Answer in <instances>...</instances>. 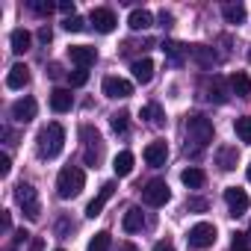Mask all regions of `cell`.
I'll use <instances>...</instances> for the list:
<instances>
[{
	"mask_svg": "<svg viewBox=\"0 0 251 251\" xmlns=\"http://www.w3.org/2000/svg\"><path fill=\"white\" fill-rule=\"evenodd\" d=\"M213 142V121L204 115H192L186 121V154H198Z\"/></svg>",
	"mask_w": 251,
	"mask_h": 251,
	"instance_id": "1",
	"label": "cell"
},
{
	"mask_svg": "<svg viewBox=\"0 0 251 251\" xmlns=\"http://www.w3.org/2000/svg\"><path fill=\"white\" fill-rule=\"evenodd\" d=\"M62 145H65V127H62V124L53 121V124H48V127H42V133H39V145H36V151H39L42 160H53V157H59Z\"/></svg>",
	"mask_w": 251,
	"mask_h": 251,
	"instance_id": "2",
	"label": "cell"
},
{
	"mask_svg": "<svg viewBox=\"0 0 251 251\" xmlns=\"http://www.w3.org/2000/svg\"><path fill=\"white\" fill-rule=\"evenodd\" d=\"M83 186H86V175H83V169H77V166H65V169L59 172V177H56V192H59V198H77V195L83 192Z\"/></svg>",
	"mask_w": 251,
	"mask_h": 251,
	"instance_id": "3",
	"label": "cell"
},
{
	"mask_svg": "<svg viewBox=\"0 0 251 251\" xmlns=\"http://www.w3.org/2000/svg\"><path fill=\"white\" fill-rule=\"evenodd\" d=\"M186 242H189L192 251H204V248H210V245L216 242V227H213L210 222H198V225L189 227Z\"/></svg>",
	"mask_w": 251,
	"mask_h": 251,
	"instance_id": "4",
	"label": "cell"
},
{
	"mask_svg": "<svg viewBox=\"0 0 251 251\" xmlns=\"http://www.w3.org/2000/svg\"><path fill=\"white\" fill-rule=\"evenodd\" d=\"M15 201L21 204V210H24L27 219H39V216H42L39 195H36V189H33L30 183H18V186H15Z\"/></svg>",
	"mask_w": 251,
	"mask_h": 251,
	"instance_id": "5",
	"label": "cell"
},
{
	"mask_svg": "<svg viewBox=\"0 0 251 251\" xmlns=\"http://www.w3.org/2000/svg\"><path fill=\"white\" fill-rule=\"evenodd\" d=\"M83 139H86V148H83V157L89 166H98L100 160V151H103V142H100V133L95 127H83Z\"/></svg>",
	"mask_w": 251,
	"mask_h": 251,
	"instance_id": "6",
	"label": "cell"
},
{
	"mask_svg": "<svg viewBox=\"0 0 251 251\" xmlns=\"http://www.w3.org/2000/svg\"><path fill=\"white\" fill-rule=\"evenodd\" d=\"M142 198H145V204H148V207H163V204L172 198L169 183H166V180H151V183L142 189Z\"/></svg>",
	"mask_w": 251,
	"mask_h": 251,
	"instance_id": "7",
	"label": "cell"
},
{
	"mask_svg": "<svg viewBox=\"0 0 251 251\" xmlns=\"http://www.w3.org/2000/svg\"><path fill=\"white\" fill-rule=\"evenodd\" d=\"M103 95L112 100H124L133 95V83H127L124 77H103Z\"/></svg>",
	"mask_w": 251,
	"mask_h": 251,
	"instance_id": "8",
	"label": "cell"
},
{
	"mask_svg": "<svg viewBox=\"0 0 251 251\" xmlns=\"http://www.w3.org/2000/svg\"><path fill=\"white\" fill-rule=\"evenodd\" d=\"M89 24L98 30V33H112L115 30V12L112 9H103V6H98V9H92V15H89Z\"/></svg>",
	"mask_w": 251,
	"mask_h": 251,
	"instance_id": "9",
	"label": "cell"
},
{
	"mask_svg": "<svg viewBox=\"0 0 251 251\" xmlns=\"http://www.w3.org/2000/svg\"><path fill=\"white\" fill-rule=\"evenodd\" d=\"M225 204H227L230 216H242V213L248 210V195H245V189L227 186V189H225Z\"/></svg>",
	"mask_w": 251,
	"mask_h": 251,
	"instance_id": "10",
	"label": "cell"
},
{
	"mask_svg": "<svg viewBox=\"0 0 251 251\" xmlns=\"http://www.w3.org/2000/svg\"><path fill=\"white\" fill-rule=\"evenodd\" d=\"M112 192H115V183H112V180H109V183H103V186H100V192H98V195L89 201V207H86V216H89V219L100 216V210L106 207V201L112 198Z\"/></svg>",
	"mask_w": 251,
	"mask_h": 251,
	"instance_id": "11",
	"label": "cell"
},
{
	"mask_svg": "<svg viewBox=\"0 0 251 251\" xmlns=\"http://www.w3.org/2000/svg\"><path fill=\"white\" fill-rule=\"evenodd\" d=\"M68 56H71V62H74L77 68H89V65H95L98 50H95V48H89V45H77V48H71V50H68Z\"/></svg>",
	"mask_w": 251,
	"mask_h": 251,
	"instance_id": "12",
	"label": "cell"
},
{
	"mask_svg": "<svg viewBox=\"0 0 251 251\" xmlns=\"http://www.w3.org/2000/svg\"><path fill=\"white\" fill-rule=\"evenodd\" d=\"M204 98L213 100V103H225V100H227V86H225V80H222V77H210V80L204 83Z\"/></svg>",
	"mask_w": 251,
	"mask_h": 251,
	"instance_id": "13",
	"label": "cell"
},
{
	"mask_svg": "<svg viewBox=\"0 0 251 251\" xmlns=\"http://www.w3.org/2000/svg\"><path fill=\"white\" fill-rule=\"evenodd\" d=\"M36 100L33 98H21V100H15L12 103V118L15 121H21V124H27V121H33L36 118Z\"/></svg>",
	"mask_w": 251,
	"mask_h": 251,
	"instance_id": "14",
	"label": "cell"
},
{
	"mask_svg": "<svg viewBox=\"0 0 251 251\" xmlns=\"http://www.w3.org/2000/svg\"><path fill=\"white\" fill-rule=\"evenodd\" d=\"M163 53H166V59L172 65H183L189 59V48L180 45V42H163Z\"/></svg>",
	"mask_w": 251,
	"mask_h": 251,
	"instance_id": "15",
	"label": "cell"
},
{
	"mask_svg": "<svg viewBox=\"0 0 251 251\" xmlns=\"http://www.w3.org/2000/svg\"><path fill=\"white\" fill-rule=\"evenodd\" d=\"M166 160H169V148H166V142H151V145L145 148V163H148V166L160 169V166H166Z\"/></svg>",
	"mask_w": 251,
	"mask_h": 251,
	"instance_id": "16",
	"label": "cell"
},
{
	"mask_svg": "<svg viewBox=\"0 0 251 251\" xmlns=\"http://www.w3.org/2000/svg\"><path fill=\"white\" fill-rule=\"evenodd\" d=\"M236 160H239V151H236L233 145H222V148L216 151V163H219L222 172H233V169H236Z\"/></svg>",
	"mask_w": 251,
	"mask_h": 251,
	"instance_id": "17",
	"label": "cell"
},
{
	"mask_svg": "<svg viewBox=\"0 0 251 251\" xmlns=\"http://www.w3.org/2000/svg\"><path fill=\"white\" fill-rule=\"evenodd\" d=\"M189 59H195L201 68H213V65H216V53H213V48H207V45H192V48H189Z\"/></svg>",
	"mask_w": 251,
	"mask_h": 251,
	"instance_id": "18",
	"label": "cell"
},
{
	"mask_svg": "<svg viewBox=\"0 0 251 251\" xmlns=\"http://www.w3.org/2000/svg\"><path fill=\"white\" fill-rule=\"evenodd\" d=\"M30 83V68L27 65H12L9 74H6V86L9 89H24Z\"/></svg>",
	"mask_w": 251,
	"mask_h": 251,
	"instance_id": "19",
	"label": "cell"
},
{
	"mask_svg": "<svg viewBox=\"0 0 251 251\" xmlns=\"http://www.w3.org/2000/svg\"><path fill=\"white\" fill-rule=\"evenodd\" d=\"M50 106H53V112H68L74 106V95L68 89H53L50 92Z\"/></svg>",
	"mask_w": 251,
	"mask_h": 251,
	"instance_id": "20",
	"label": "cell"
},
{
	"mask_svg": "<svg viewBox=\"0 0 251 251\" xmlns=\"http://www.w3.org/2000/svg\"><path fill=\"white\" fill-rule=\"evenodd\" d=\"M130 71H133L136 83H142V86H145V83H151V77H154V62H151L148 56H142V59H136V62H133V68H130Z\"/></svg>",
	"mask_w": 251,
	"mask_h": 251,
	"instance_id": "21",
	"label": "cell"
},
{
	"mask_svg": "<svg viewBox=\"0 0 251 251\" xmlns=\"http://www.w3.org/2000/svg\"><path fill=\"white\" fill-rule=\"evenodd\" d=\"M112 172H115L118 177H127V175L133 172V154H130V151L115 154V160H112Z\"/></svg>",
	"mask_w": 251,
	"mask_h": 251,
	"instance_id": "22",
	"label": "cell"
},
{
	"mask_svg": "<svg viewBox=\"0 0 251 251\" xmlns=\"http://www.w3.org/2000/svg\"><path fill=\"white\" fill-rule=\"evenodd\" d=\"M124 230L127 233H136V230H142V225H145V216H142V210L139 207H130L127 213H124Z\"/></svg>",
	"mask_w": 251,
	"mask_h": 251,
	"instance_id": "23",
	"label": "cell"
},
{
	"mask_svg": "<svg viewBox=\"0 0 251 251\" xmlns=\"http://www.w3.org/2000/svg\"><path fill=\"white\" fill-rule=\"evenodd\" d=\"M127 24H130V30H148L151 24H154V15L148 12V9H133L130 12V18H127Z\"/></svg>",
	"mask_w": 251,
	"mask_h": 251,
	"instance_id": "24",
	"label": "cell"
},
{
	"mask_svg": "<svg viewBox=\"0 0 251 251\" xmlns=\"http://www.w3.org/2000/svg\"><path fill=\"white\" fill-rule=\"evenodd\" d=\"M30 42H33V36H30L27 30H12V36H9L12 53H27V50H30Z\"/></svg>",
	"mask_w": 251,
	"mask_h": 251,
	"instance_id": "25",
	"label": "cell"
},
{
	"mask_svg": "<svg viewBox=\"0 0 251 251\" xmlns=\"http://www.w3.org/2000/svg\"><path fill=\"white\" fill-rule=\"evenodd\" d=\"M230 92L239 95V98H248V95H251V77L242 74V71H236V74L230 77Z\"/></svg>",
	"mask_w": 251,
	"mask_h": 251,
	"instance_id": "26",
	"label": "cell"
},
{
	"mask_svg": "<svg viewBox=\"0 0 251 251\" xmlns=\"http://www.w3.org/2000/svg\"><path fill=\"white\" fill-rule=\"evenodd\" d=\"M180 180L189 186V189H201L204 186V180H207V175L201 172V169H195V166H189V169H183V175H180Z\"/></svg>",
	"mask_w": 251,
	"mask_h": 251,
	"instance_id": "27",
	"label": "cell"
},
{
	"mask_svg": "<svg viewBox=\"0 0 251 251\" xmlns=\"http://www.w3.org/2000/svg\"><path fill=\"white\" fill-rule=\"evenodd\" d=\"M222 15H225L227 24H242L245 21V6L242 3H225L222 6Z\"/></svg>",
	"mask_w": 251,
	"mask_h": 251,
	"instance_id": "28",
	"label": "cell"
},
{
	"mask_svg": "<svg viewBox=\"0 0 251 251\" xmlns=\"http://www.w3.org/2000/svg\"><path fill=\"white\" fill-rule=\"evenodd\" d=\"M233 130H236V136H239L245 145H251V115L236 118V121H233Z\"/></svg>",
	"mask_w": 251,
	"mask_h": 251,
	"instance_id": "29",
	"label": "cell"
},
{
	"mask_svg": "<svg viewBox=\"0 0 251 251\" xmlns=\"http://www.w3.org/2000/svg\"><path fill=\"white\" fill-rule=\"evenodd\" d=\"M27 9L45 18V15H50V12L56 9V3H50V0H27Z\"/></svg>",
	"mask_w": 251,
	"mask_h": 251,
	"instance_id": "30",
	"label": "cell"
},
{
	"mask_svg": "<svg viewBox=\"0 0 251 251\" xmlns=\"http://www.w3.org/2000/svg\"><path fill=\"white\" fill-rule=\"evenodd\" d=\"M109 245H112V236H109L106 230H100V233H95V236H92L89 251H109Z\"/></svg>",
	"mask_w": 251,
	"mask_h": 251,
	"instance_id": "31",
	"label": "cell"
},
{
	"mask_svg": "<svg viewBox=\"0 0 251 251\" xmlns=\"http://www.w3.org/2000/svg\"><path fill=\"white\" fill-rule=\"evenodd\" d=\"M142 118H148V121L154 124V127H163V121H166L157 103H151V106H142Z\"/></svg>",
	"mask_w": 251,
	"mask_h": 251,
	"instance_id": "32",
	"label": "cell"
},
{
	"mask_svg": "<svg viewBox=\"0 0 251 251\" xmlns=\"http://www.w3.org/2000/svg\"><path fill=\"white\" fill-rule=\"evenodd\" d=\"M62 27H65V30H68V33H80V30H83V27H86V21H83V18H80V15H68V18H65V21H62Z\"/></svg>",
	"mask_w": 251,
	"mask_h": 251,
	"instance_id": "33",
	"label": "cell"
},
{
	"mask_svg": "<svg viewBox=\"0 0 251 251\" xmlns=\"http://www.w3.org/2000/svg\"><path fill=\"white\" fill-rule=\"evenodd\" d=\"M127 118H130L127 112H115L112 121H109V124H112V130H115V133H124V130H127Z\"/></svg>",
	"mask_w": 251,
	"mask_h": 251,
	"instance_id": "34",
	"label": "cell"
},
{
	"mask_svg": "<svg viewBox=\"0 0 251 251\" xmlns=\"http://www.w3.org/2000/svg\"><path fill=\"white\" fill-rule=\"evenodd\" d=\"M68 83H71V86H86V83H89V71H86V68L71 71V74H68Z\"/></svg>",
	"mask_w": 251,
	"mask_h": 251,
	"instance_id": "35",
	"label": "cell"
},
{
	"mask_svg": "<svg viewBox=\"0 0 251 251\" xmlns=\"http://www.w3.org/2000/svg\"><path fill=\"white\" fill-rule=\"evenodd\" d=\"M9 172H12V160H9V154H3V157H0V175L6 177Z\"/></svg>",
	"mask_w": 251,
	"mask_h": 251,
	"instance_id": "36",
	"label": "cell"
},
{
	"mask_svg": "<svg viewBox=\"0 0 251 251\" xmlns=\"http://www.w3.org/2000/svg\"><path fill=\"white\" fill-rule=\"evenodd\" d=\"M233 251H248V242H245V233H236V236H233Z\"/></svg>",
	"mask_w": 251,
	"mask_h": 251,
	"instance_id": "37",
	"label": "cell"
},
{
	"mask_svg": "<svg viewBox=\"0 0 251 251\" xmlns=\"http://www.w3.org/2000/svg\"><path fill=\"white\" fill-rule=\"evenodd\" d=\"M186 210H207V201H204V198H192V201L186 204Z\"/></svg>",
	"mask_w": 251,
	"mask_h": 251,
	"instance_id": "38",
	"label": "cell"
},
{
	"mask_svg": "<svg viewBox=\"0 0 251 251\" xmlns=\"http://www.w3.org/2000/svg\"><path fill=\"white\" fill-rule=\"evenodd\" d=\"M56 9H62V12L74 15V0H59V3H56Z\"/></svg>",
	"mask_w": 251,
	"mask_h": 251,
	"instance_id": "39",
	"label": "cell"
},
{
	"mask_svg": "<svg viewBox=\"0 0 251 251\" xmlns=\"http://www.w3.org/2000/svg\"><path fill=\"white\" fill-rule=\"evenodd\" d=\"M160 24H163V27H172V24H175V15L163 9V12H160Z\"/></svg>",
	"mask_w": 251,
	"mask_h": 251,
	"instance_id": "40",
	"label": "cell"
},
{
	"mask_svg": "<svg viewBox=\"0 0 251 251\" xmlns=\"http://www.w3.org/2000/svg\"><path fill=\"white\" fill-rule=\"evenodd\" d=\"M27 239H30V233H27V230H18V233H15V245H24Z\"/></svg>",
	"mask_w": 251,
	"mask_h": 251,
	"instance_id": "41",
	"label": "cell"
},
{
	"mask_svg": "<svg viewBox=\"0 0 251 251\" xmlns=\"http://www.w3.org/2000/svg\"><path fill=\"white\" fill-rule=\"evenodd\" d=\"M39 39L48 45V42H50V27H42V30H39Z\"/></svg>",
	"mask_w": 251,
	"mask_h": 251,
	"instance_id": "42",
	"label": "cell"
},
{
	"mask_svg": "<svg viewBox=\"0 0 251 251\" xmlns=\"http://www.w3.org/2000/svg\"><path fill=\"white\" fill-rule=\"evenodd\" d=\"M154 251H175V245H172V242H157Z\"/></svg>",
	"mask_w": 251,
	"mask_h": 251,
	"instance_id": "43",
	"label": "cell"
},
{
	"mask_svg": "<svg viewBox=\"0 0 251 251\" xmlns=\"http://www.w3.org/2000/svg\"><path fill=\"white\" fill-rule=\"evenodd\" d=\"M115 251H139V248H136V245H133V242H121V245H118V248H115Z\"/></svg>",
	"mask_w": 251,
	"mask_h": 251,
	"instance_id": "44",
	"label": "cell"
},
{
	"mask_svg": "<svg viewBox=\"0 0 251 251\" xmlns=\"http://www.w3.org/2000/svg\"><path fill=\"white\" fill-rule=\"evenodd\" d=\"M42 248H45V239H39V236H36V239H33V245H30V251H42Z\"/></svg>",
	"mask_w": 251,
	"mask_h": 251,
	"instance_id": "45",
	"label": "cell"
},
{
	"mask_svg": "<svg viewBox=\"0 0 251 251\" xmlns=\"http://www.w3.org/2000/svg\"><path fill=\"white\" fill-rule=\"evenodd\" d=\"M245 175H248V180H251V163H248V172H245Z\"/></svg>",
	"mask_w": 251,
	"mask_h": 251,
	"instance_id": "46",
	"label": "cell"
},
{
	"mask_svg": "<svg viewBox=\"0 0 251 251\" xmlns=\"http://www.w3.org/2000/svg\"><path fill=\"white\" fill-rule=\"evenodd\" d=\"M248 59H251V50H248Z\"/></svg>",
	"mask_w": 251,
	"mask_h": 251,
	"instance_id": "47",
	"label": "cell"
},
{
	"mask_svg": "<svg viewBox=\"0 0 251 251\" xmlns=\"http://www.w3.org/2000/svg\"><path fill=\"white\" fill-rule=\"evenodd\" d=\"M59 251H62V248H59Z\"/></svg>",
	"mask_w": 251,
	"mask_h": 251,
	"instance_id": "48",
	"label": "cell"
}]
</instances>
